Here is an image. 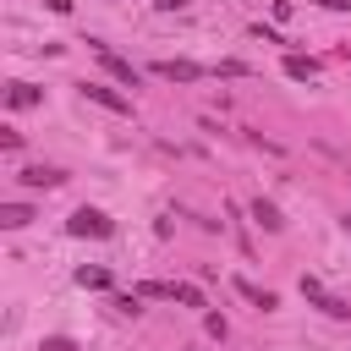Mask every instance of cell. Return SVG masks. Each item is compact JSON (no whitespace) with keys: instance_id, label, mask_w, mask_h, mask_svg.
I'll return each instance as SVG.
<instances>
[{"instance_id":"obj_1","label":"cell","mask_w":351,"mask_h":351,"mask_svg":"<svg viewBox=\"0 0 351 351\" xmlns=\"http://www.w3.org/2000/svg\"><path fill=\"white\" fill-rule=\"evenodd\" d=\"M66 230H71V236H88V241H104V236H115V219H110L104 208H88V203H82V208L66 219Z\"/></svg>"},{"instance_id":"obj_2","label":"cell","mask_w":351,"mask_h":351,"mask_svg":"<svg viewBox=\"0 0 351 351\" xmlns=\"http://www.w3.org/2000/svg\"><path fill=\"white\" fill-rule=\"evenodd\" d=\"M93 55H99V66H104V71H110V77H115L121 88H137V82H143V71H137L132 60H121V55H115L110 44H99V38H93Z\"/></svg>"},{"instance_id":"obj_3","label":"cell","mask_w":351,"mask_h":351,"mask_svg":"<svg viewBox=\"0 0 351 351\" xmlns=\"http://www.w3.org/2000/svg\"><path fill=\"white\" fill-rule=\"evenodd\" d=\"M302 296H307V302H313L318 313H329V318H351V302H340L335 291H324V285H318L313 274H302Z\"/></svg>"},{"instance_id":"obj_4","label":"cell","mask_w":351,"mask_h":351,"mask_svg":"<svg viewBox=\"0 0 351 351\" xmlns=\"http://www.w3.org/2000/svg\"><path fill=\"white\" fill-rule=\"evenodd\" d=\"M82 99H93L99 110H115V115H132V99H126V93H115L110 82H82Z\"/></svg>"},{"instance_id":"obj_5","label":"cell","mask_w":351,"mask_h":351,"mask_svg":"<svg viewBox=\"0 0 351 351\" xmlns=\"http://www.w3.org/2000/svg\"><path fill=\"white\" fill-rule=\"evenodd\" d=\"M154 77H165V82H197V77H203V66H197V60H159V66H154Z\"/></svg>"},{"instance_id":"obj_6","label":"cell","mask_w":351,"mask_h":351,"mask_svg":"<svg viewBox=\"0 0 351 351\" xmlns=\"http://www.w3.org/2000/svg\"><path fill=\"white\" fill-rule=\"evenodd\" d=\"M16 181H22V186H33V192H38V186L49 192V186H60V181H66V170H55V165H27Z\"/></svg>"},{"instance_id":"obj_7","label":"cell","mask_w":351,"mask_h":351,"mask_svg":"<svg viewBox=\"0 0 351 351\" xmlns=\"http://www.w3.org/2000/svg\"><path fill=\"white\" fill-rule=\"evenodd\" d=\"M252 219H258L269 236H280V230H285V219H280V208H274L269 197H252Z\"/></svg>"},{"instance_id":"obj_8","label":"cell","mask_w":351,"mask_h":351,"mask_svg":"<svg viewBox=\"0 0 351 351\" xmlns=\"http://www.w3.org/2000/svg\"><path fill=\"white\" fill-rule=\"evenodd\" d=\"M236 291H241V296H247L258 313H274V307H280V296H274V291H258L252 280H236Z\"/></svg>"},{"instance_id":"obj_9","label":"cell","mask_w":351,"mask_h":351,"mask_svg":"<svg viewBox=\"0 0 351 351\" xmlns=\"http://www.w3.org/2000/svg\"><path fill=\"white\" fill-rule=\"evenodd\" d=\"M285 77L313 82V77H318V60H313V55H285Z\"/></svg>"},{"instance_id":"obj_10","label":"cell","mask_w":351,"mask_h":351,"mask_svg":"<svg viewBox=\"0 0 351 351\" xmlns=\"http://www.w3.org/2000/svg\"><path fill=\"white\" fill-rule=\"evenodd\" d=\"M38 99H44V93H38L33 82H11V93H5V104H11V110H33Z\"/></svg>"},{"instance_id":"obj_11","label":"cell","mask_w":351,"mask_h":351,"mask_svg":"<svg viewBox=\"0 0 351 351\" xmlns=\"http://www.w3.org/2000/svg\"><path fill=\"white\" fill-rule=\"evenodd\" d=\"M27 219H33V208H27V203H5V208H0V230H22Z\"/></svg>"},{"instance_id":"obj_12","label":"cell","mask_w":351,"mask_h":351,"mask_svg":"<svg viewBox=\"0 0 351 351\" xmlns=\"http://www.w3.org/2000/svg\"><path fill=\"white\" fill-rule=\"evenodd\" d=\"M77 285H82V291H110V269H99V263L88 269V263H82V269H77Z\"/></svg>"},{"instance_id":"obj_13","label":"cell","mask_w":351,"mask_h":351,"mask_svg":"<svg viewBox=\"0 0 351 351\" xmlns=\"http://www.w3.org/2000/svg\"><path fill=\"white\" fill-rule=\"evenodd\" d=\"M176 302H186V307H203V291H197V285H176Z\"/></svg>"},{"instance_id":"obj_14","label":"cell","mask_w":351,"mask_h":351,"mask_svg":"<svg viewBox=\"0 0 351 351\" xmlns=\"http://www.w3.org/2000/svg\"><path fill=\"white\" fill-rule=\"evenodd\" d=\"M115 307H121L126 318H137V313H143V296H137V291H132V296H115Z\"/></svg>"},{"instance_id":"obj_15","label":"cell","mask_w":351,"mask_h":351,"mask_svg":"<svg viewBox=\"0 0 351 351\" xmlns=\"http://www.w3.org/2000/svg\"><path fill=\"white\" fill-rule=\"evenodd\" d=\"M0 148H5V154H22V132L5 126V132H0Z\"/></svg>"},{"instance_id":"obj_16","label":"cell","mask_w":351,"mask_h":351,"mask_svg":"<svg viewBox=\"0 0 351 351\" xmlns=\"http://www.w3.org/2000/svg\"><path fill=\"white\" fill-rule=\"evenodd\" d=\"M252 38H263V44H285V38H280L274 27H263V22H252Z\"/></svg>"},{"instance_id":"obj_17","label":"cell","mask_w":351,"mask_h":351,"mask_svg":"<svg viewBox=\"0 0 351 351\" xmlns=\"http://www.w3.org/2000/svg\"><path fill=\"white\" fill-rule=\"evenodd\" d=\"M203 324H208V335H214V340H225V335H230V329H225V318H219V313H208V318H203Z\"/></svg>"},{"instance_id":"obj_18","label":"cell","mask_w":351,"mask_h":351,"mask_svg":"<svg viewBox=\"0 0 351 351\" xmlns=\"http://www.w3.org/2000/svg\"><path fill=\"white\" fill-rule=\"evenodd\" d=\"M313 5H324V11H351V0H313Z\"/></svg>"},{"instance_id":"obj_19","label":"cell","mask_w":351,"mask_h":351,"mask_svg":"<svg viewBox=\"0 0 351 351\" xmlns=\"http://www.w3.org/2000/svg\"><path fill=\"white\" fill-rule=\"evenodd\" d=\"M44 5H49L55 16H66V11H71V0H44Z\"/></svg>"},{"instance_id":"obj_20","label":"cell","mask_w":351,"mask_h":351,"mask_svg":"<svg viewBox=\"0 0 351 351\" xmlns=\"http://www.w3.org/2000/svg\"><path fill=\"white\" fill-rule=\"evenodd\" d=\"M192 0H159V11H186Z\"/></svg>"},{"instance_id":"obj_21","label":"cell","mask_w":351,"mask_h":351,"mask_svg":"<svg viewBox=\"0 0 351 351\" xmlns=\"http://www.w3.org/2000/svg\"><path fill=\"white\" fill-rule=\"evenodd\" d=\"M346 230H351V214H346Z\"/></svg>"}]
</instances>
